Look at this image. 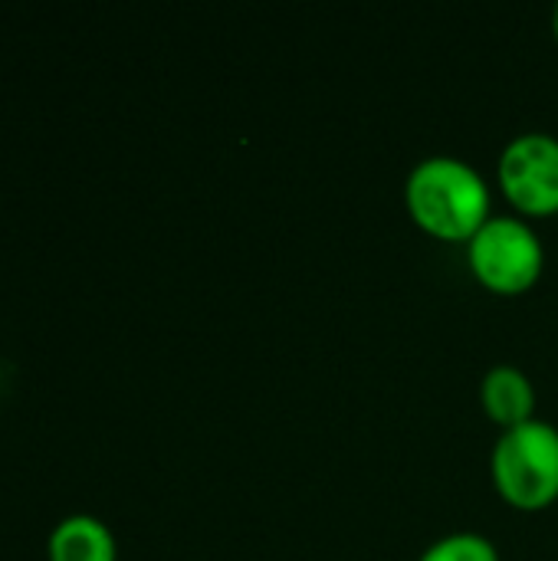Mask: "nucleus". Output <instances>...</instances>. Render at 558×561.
Instances as JSON below:
<instances>
[{
    "label": "nucleus",
    "mask_w": 558,
    "mask_h": 561,
    "mask_svg": "<svg viewBox=\"0 0 558 561\" xmlns=\"http://www.w3.org/2000/svg\"><path fill=\"white\" fill-rule=\"evenodd\" d=\"M49 561H115V536L95 516H66L49 533Z\"/></svg>",
    "instance_id": "obj_6"
},
{
    "label": "nucleus",
    "mask_w": 558,
    "mask_h": 561,
    "mask_svg": "<svg viewBox=\"0 0 558 561\" xmlns=\"http://www.w3.org/2000/svg\"><path fill=\"white\" fill-rule=\"evenodd\" d=\"M553 30H556V36H558V7H556V13H553Z\"/></svg>",
    "instance_id": "obj_8"
},
{
    "label": "nucleus",
    "mask_w": 558,
    "mask_h": 561,
    "mask_svg": "<svg viewBox=\"0 0 558 561\" xmlns=\"http://www.w3.org/2000/svg\"><path fill=\"white\" fill-rule=\"evenodd\" d=\"M500 496L516 510H546L558 500V431L546 421H526L500 434L490 457Z\"/></svg>",
    "instance_id": "obj_2"
},
{
    "label": "nucleus",
    "mask_w": 558,
    "mask_h": 561,
    "mask_svg": "<svg viewBox=\"0 0 558 561\" xmlns=\"http://www.w3.org/2000/svg\"><path fill=\"white\" fill-rule=\"evenodd\" d=\"M411 217L434 237L470 243L490 220V187L483 174L464 158L434 154L414 164L405 184Z\"/></svg>",
    "instance_id": "obj_1"
},
{
    "label": "nucleus",
    "mask_w": 558,
    "mask_h": 561,
    "mask_svg": "<svg viewBox=\"0 0 558 561\" xmlns=\"http://www.w3.org/2000/svg\"><path fill=\"white\" fill-rule=\"evenodd\" d=\"M480 398H483L487 414H490L503 431L533 421V411H536V388H533L529 375L520 371L516 365H493V368L483 375Z\"/></svg>",
    "instance_id": "obj_5"
},
{
    "label": "nucleus",
    "mask_w": 558,
    "mask_h": 561,
    "mask_svg": "<svg viewBox=\"0 0 558 561\" xmlns=\"http://www.w3.org/2000/svg\"><path fill=\"white\" fill-rule=\"evenodd\" d=\"M467 253L474 276L500 296L526 293L546 263V250L536 230L520 217H490L470 237Z\"/></svg>",
    "instance_id": "obj_3"
},
{
    "label": "nucleus",
    "mask_w": 558,
    "mask_h": 561,
    "mask_svg": "<svg viewBox=\"0 0 558 561\" xmlns=\"http://www.w3.org/2000/svg\"><path fill=\"white\" fill-rule=\"evenodd\" d=\"M500 184L513 207L529 217L558 210V138L546 131L516 135L500 154Z\"/></svg>",
    "instance_id": "obj_4"
},
{
    "label": "nucleus",
    "mask_w": 558,
    "mask_h": 561,
    "mask_svg": "<svg viewBox=\"0 0 558 561\" xmlns=\"http://www.w3.org/2000/svg\"><path fill=\"white\" fill-rule=\"evenodd\" d=\"M418 561H500V556H497V546L487 536L454 533V536L434 542L431 549H424V556Z\"/></svg>",
    "instance_id": "obj_7"
}]
</instances>
